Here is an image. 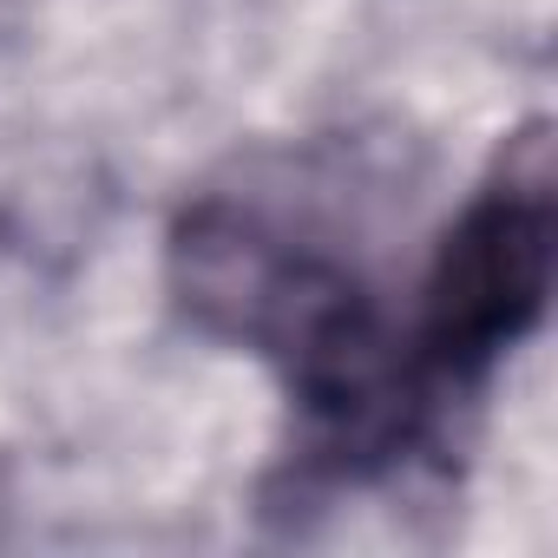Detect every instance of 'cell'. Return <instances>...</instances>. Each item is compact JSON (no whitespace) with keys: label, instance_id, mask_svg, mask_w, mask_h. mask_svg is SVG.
Wrapping results in <instances>:
<instances>
[{"label":"cell","instance_id":"1","mask_svg":"<svg viewBox=\"0 0 558 558\" xmlns=\"http://www.w3.org/2000/svg\"><path fill=\"white\" fill-rule=\"evenodd\" d=\"M551 197L545 184L486 191L440 243L421 310V349L447 375L486 368L512 349L551 296Z\"/></svg>","mask_w":558,"mask_h":558}]
</instances>
